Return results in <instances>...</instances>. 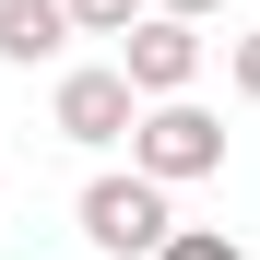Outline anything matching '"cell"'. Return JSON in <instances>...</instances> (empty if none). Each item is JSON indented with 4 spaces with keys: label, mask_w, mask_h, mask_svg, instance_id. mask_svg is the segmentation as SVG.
Wrapping results in <instances>:
<instances>
[{
    "label": "cell",
    "mask_w": 260,
    "mask_h": 260,
    "mask_svg": "<svg viewBox=\"0 0 260 260\" xmlns=\"http://www.w3.org/2000/svg\"><path fill=\"white\" fill-rule=\"evenodd\" d=\"M225 83H237V95L260 107V24H248V36H237V48H225Z\"/></svg>",
    "instance_id": "obj_8"
},
{
    "label": "cell",
    "mask_w": 260,
    "mask_h": 260,
    "mask_svg": "<svg viewBox=\"0 0 260 260\" xmlns=\"http://www.w3.org/2000/svg\"><path fill=\"white\" fill-rule=\"evenodd\" d=\"M130 118H142L130 71H59V95H48V130H59V142H130Z\"/></svg>",
    "instance_id": "obj_4"
},
{
    "label": "cell",
    "mask_w": 260,
    "mask_h": 260,
    "mask_svg": "<svg viewBox=\"0 0 260 260\" xmlns=\"http://www.w3.org/2000/svg\"><path fill=\"white\" fill-rule=\"evenodd\" d=\"M130 166L166 178V189H189V178L225 166V118L189 107V95H142V118H130Z\"/></svg>",
    "instance_id": "obj_1"
},
{
    "label": "cell",
    "mask_w": 260,
    "mask_h": 260,
    "mask_svg": "<svg viewBox=\"0 0 260 260\" xmlns=\"http://www.w3.org/2000/svg\"><path fill=\"white\" fill-rule=\"evenodd\" d=\"M118 71H130V95H189L201 83V24L142 0V12L118 24Z\"/></svg>",
    "instance_id": "obj_3"
},
{
    "label": "cell",
    "mask_w": 260,
    "mask_h": 260,
    "mask_svg": "<svg viewBox=\"0 0 260 260\" xmlns=\"http://www.w3.org/2000/svg\"><path fill=\"white\" fill-rule=\"evenodd\" d=\"M130 12H142V0H71V36H118Z\"/></svg>",
    "instance_id": "obj_7"
},
{
    "label": "cell",
    "mask_w": 260,
    "mask_h": 260,
    "mask_svg": "<svg viewBox=\"0 0 260 260\" xmlns=\"http://www.w3.org/2000/svg\"><path fill=\"white\" fill-rule=\"evenodd\" d=\"M71 48V0H0V59H59Z\"/></svg>",
    "instance_id": "obj_5"
},
{
    "label": "cell",
    "mask_w": 260,
    "mask_h": 260,
    "mask_svg": "<svg viewBox=\"0 0 260 260\" xmlns=\"http://www.w3.org/2000/svg\"><path fill=\"white\" fill-rule=\"evenodd\" d=\"M154 260H248V248H237L225 225H166V248H154Z\"/></svg>",
    "instance_id": "obj_6"
},
{
    "label": "cell",
    "mask_w": 260,
    "mask_h": 260,
    "mask_svg": "<svg viewBox=\"0 0 260 260\" xmlns=\"http://www.w3.org/2000/svg\"><path fill=\"white\" fill-rule=\"evenodd\" d=\"M166 225H178V213H166V178H142V166L83 189V237H95L107 260H154V248H166Z\"/></svg>",
    "instance_id": "obj_2"
},
{
    "label": "cell",
    "mask_w": 260,
    "mask_h": 260,
    "mask_svg": "<svg viewBox=\"0 0 260 260\" xmlns=\"http://www.w3.org/2000/svg\"><path fill=\"white\" fill-rule=\"evenodd\" d=\"M154 12H189V24H201V12H225V0H154Z\"/></svg>",
    "instance_id": "obj_9"
}]
</instances>
